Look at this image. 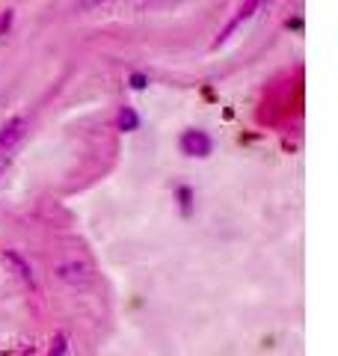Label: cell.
I'll use <instances>...</instances> for the list:
<instances>
[{
	"label": "cell",
	"mask_w": 338,
	"mask_h": 356,
	"mask_svg": "<svg viewBox=\"0 0 338 356\" xmlns=\"http://www.w3.org/2000/svg\"><path fill=\"white\" fill-rule=\"evenodd\" d=\"M65 348H69V344H65V332H60V336L51 341V356H65Z\"/></svg>",
	"instance_id": "cell-6"
},
{
	"label": "cell",
	"mask_w": 338,
	"mask_h": 356,
	"mask_svg": "<svg viewBox=\"0 0 338 356\" xmlns=\"http://www.w3.org/2000/svg\"><path fill=\"white\" fill-rule=\"evenodd\" d=\"M3 261H6L9 267H13V270H15V276H18L21 282L33 288V270H30V264H27L24 259H21L18 252H9V250H6V252H3Z\"/></svg>",
	"instance_id": "cell-3"
},
{
	"label": "cell",
	"mask_w": 338,
	"mask_h": 356,
	"mask_svg": "<svg viewBox=\"0 0 338 356\" xmlns=\"http://www.w3.org/2000/svg\"><path fill=\"white\" fill-rule=\"evenodd\" d=\"M60 276L65 282H72V285H86V282H92V267L69 261V264H60Z\"/></svg>",
	"instance_id": "cell-2"
},
{
	"label": "cell",
	"mask_w": 338,
	"mask_h": 356,
	"mask_svg": "<svg viewBox=\"0 0 338 356\" xmlns=\"http://www.w3.org/2000/svg\"><path fill=\"white\" fill-rule=\"evenodd\" d=\"M137 125H140L137 113H134L131 107H122V113H119V128H122V131H134Z\"/></svg>",
	"instance_id": "cell-5"
},
{
	"label": "cell",
	"mask_w": 338,
	"mask_h": 356,
	"mask_svg": "<svg viewBox=\"0 0 338 356\" xmlns=\"http://www.w3.org/2000/svg\"><path fill=\"white\" fill-rule=\"evenodd\" d=\"M182 152L187 158H205V154H211V137L205 131H184L182 134Z\"/></svg>",
	"instance_id": "cell-1"
},
{
	"label": "cell",
	"mask_w": 338,
	"mask_h": 356,
	"mask_svg": "<svg viewBox=\"0 0 338 356\" xmlns=\"http://www.w3.org/2000/svg\"><path fill=\"white\" fill-rule=\"evenodd\" d=\"M178 199H182V208L190 211V191H187V187H182V191H178Z\"/></svg>",
	"instance_id": "cell-9"
},
{
	"label": "cell",
	"mask_w": 338,
	"mask_h": 356,
	"mask_svg": "<svg viewBox=\"0 0 338 356\" xmlns=\"http://www.w3.org/2000/svg\"><path fill=\"white\" fill-rule=\"evenodd\" d=\"M9 27H13V13L6 9V13H0V36H3Z\"/></svg>",
	"instance_id": "cell-7"
},
{
	"label": "cell",
	"mask_w": 338,
	"mask_h": 356,
	"mask_svg": "<svg viewBox=\"0 0 338 356\" xmlns=\"http://www.w3.org/2000/svg\"><path fill=\"white\" fill-rule=\"evenodd\" d=\"M24 128H27V119L24 116H15L9 125H3V131H0V149H9L13 143L24 134Z\"/></svg>",
	"instance_id": "cell-4"
},
{
	"label": "cell",
	"mask_w": 338,
	"mask_h": 356,
	"mask_svg": "<svg viewBox=\"0 0 338 356\" xmlns=\"http://www.w3.org/2000/svg\"><path fill=\"white\" fill-rule=\"evenodd\" d=\"M6 163H9V158H6V154H0V172L6 170Z\"/></svg>",
	"instance_id": "cell-10"
},
{
	"label": "cell",
	"mask_w": 338,
	"mask_h": 356,
	"mask_svg": "<svg viewBox=\"0 0 338 356\" xmlns=\"http://www.w3.org/2000/svg\"><path fill=\"white\" fill-rule=\"evenodd\" d=\"M145 83H149V81H145V74H140V72L131 74V86L134 89H145Z\"/></svg>",
	"instance_id": "cell-8"
}]
</instances>
